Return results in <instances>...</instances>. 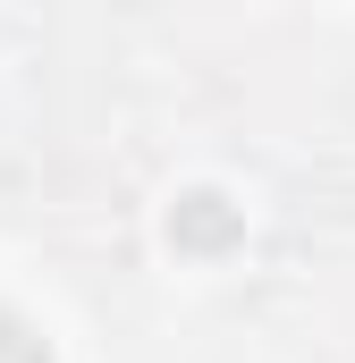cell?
Returning a JSON list of instances; mask_svg holds the SVG:
<instances>
[{
    "label": "cell",
    "mask_w": 355,
    "mask_h": 363,
    "mask_svg": "<svg viewBox=\"0 0 355 363\" xmlns=\"http://www.w3.org/2000/svg\"><path fill=\"white\" fill-rule=\"evenodd\" d=\"M170 237L186 245V254H229V245H237V203H229V194H212V186L178 194V211H170Z\"/></svg>",
    "instance_id": "1"
},
{
    "label": "cell",
    "mask_w": 355,
    "mask_h": 363,
    "mask_svg": "<svg viewBox=\"0 0 355 363\" xmlns=\"http://www.w3.org/2000/svg\"><path fill=\"white\" fill-rule=\"evenodd\" d=\"M0 363H51V355H43V338H34L17 313H0Z\"/></svg>",
    "instance_id": "2"
}]
</instances>
